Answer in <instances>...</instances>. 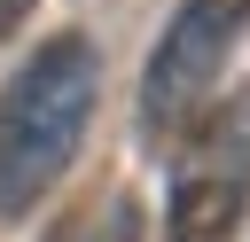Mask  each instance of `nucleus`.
<instances>
[{
    "instance_id": "20e7f679",
    "label": "nucleus",
    "mask_w": 250,
    "mask_h": 242,
    "mask_svg": "<svg viewBox=\"0 0 250 242\" xmlns=\"http://www.w3.org/2000/svg\"><path fill=\"white\" fill-rule=\"evenodd\" d=\"M86 242H141V203H133V195H109V211L94 219Z\"/></svg>"
},
{
    "instance_id": "39448f33",
    "label": "nucleus",
    "mask_w": 250,
    "mask_h": 242,
    "mask_svg": "<svg viewBox=\"0 0 250 242\" xmlns=\"http://www.w3.org/2000/svg\"><path fill=\"white\" fill-rule=\"evenodd\" d=\"M31 8H39V0H0V47L23 31V16H31Z\"/></svg>"
},
{
    "instance_id": "7ed1b4c3",
    "label": "nucleus",
    "mask_w": 250,
    "mask_h": 242,
    "mask_svg": "<svg viewBox=\"0 0 250 242\" xmlns=\"http://www.w3.org/2000/svg\"><path fill=\"white\" fill-rule=\"evenodd\" d=\"M188 164L172 180V242H227L250 211V101H234L211 133H188Z\"/></svg>"
},
{
    "instance_id": "f257e3e1",
    "label": "nucleus",
    "mask_w": 250,
    "mask_h": 242,
    "mask_svg": "<svg viewBox=\"0 0 250 242\" xmlns=\"http://www.w3.org/2000/svg\"><path fill=\"white\" fill-rule=\"evenodd\" d=\"M102 94V55L86 31L39 39V55L0 86V219H23L62 187V172L86 148Z\"/></svg>"
},
{
    "instance_id": "f03ea898",
    "label": "nucleus",
    "mask_w": 250,
    "mask_h": 242,
    "mask_svg": "<svg viewBox=\"0 0 250 242\" xmlns=\"http://www.w3.org/2000/svg\"><path fill=\"white\" fill-rule=\"evenodd\" d=\"M242 31H250V0H180L172 8L164 39L148 47V70H141V133L156 148L195 133V117L211 109Z\"/></svg>"
}]
</instances>
